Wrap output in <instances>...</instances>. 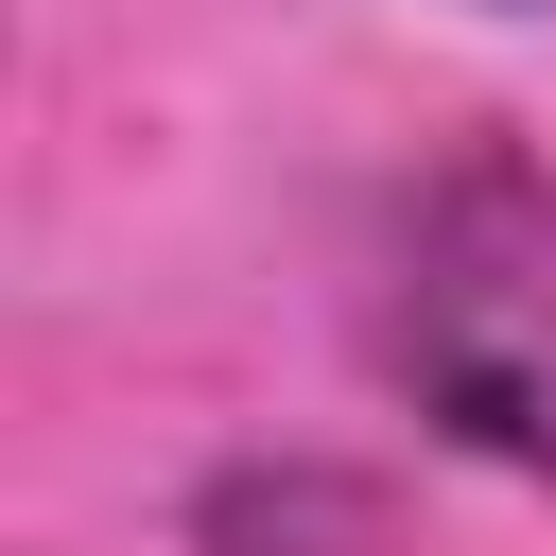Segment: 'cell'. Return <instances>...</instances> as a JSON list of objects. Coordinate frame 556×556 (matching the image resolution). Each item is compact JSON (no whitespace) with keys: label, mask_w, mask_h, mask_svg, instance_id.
I'll return each mask as SVG.
<instances>
[{"label":"cell","mask_w":556,"mask_h":556,"mask_svg":"<svg viewBox=\"0 0 556 556\" xmlns=\"http://www.w3.org/2000/svg\"><path fill=\"white\" fill-rule=\"evenodd\" d=\"M365 348L452 452L556 486V156H521V139L434 156L382 226Z\"/></svg>","instance_id":"1"},{"label":"cell","mask_w":556,"mask_h":556,"mask_svg":"<svg viewBox=\"0 0 556 556\" xmlns=\"http://www.w3.org/2000/svg\"><path fill=\"white\" fill-rule=\"evenodd\" d=\"M382 521H365V486H330V469H243V486H208L191 504V556H365Z\"/></svg>","instance_id":"2"}]
</instances>
